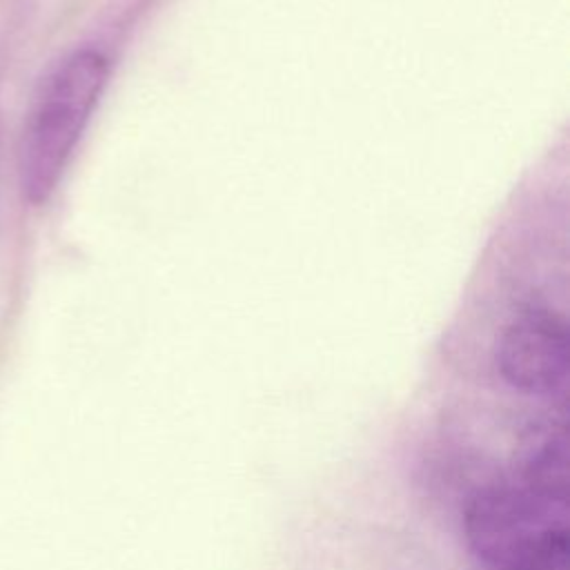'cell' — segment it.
<instances>
[{
  "label": "cell",
  "instance_id": "cell-3",
  "mask_svg": "<svg viewBox=\"0 0 570 570\" xmlns=\"http://www.w3.org/2000/svg\"><path fill=\"white\" fill-rule=\"evenodd\" d=\"M497 370L517 392L539 399L566 396L570 336L561 316L548 309L521 312L497 343Z\"/></svg>",
  "mask_w": 570,
  "mask_h": 570
},
{
  "label": "cell",
  "instance_id": "cell-1",
  "mask_svg": "<svg viewBox=\"0 0 570 570\" xmlns=\"http://www.w3.org/2000/svg\"><path fill=\"white\" fill-rule=\"evenodd\" d=\"M568 494L514 481L479 490L463 510V534L488 570H568Z\"/></svg>",
  "mask_w": 570,
  "mask_h": 570
},
{
  "label": "cell",
  "instance_id": "cell-2",
  "mask_svg": "<svg viewBox=\"0 0 570 570\" xmlns=\"http://www.w3.org/2000/svg\"><path fill=\"white\" fill-rule=\"evenodd\" d=\"M107 78V56L85 47L60 60L42 82L18 151L20 191L27 203L42 205L56 191Z\"/></svg>",
  "mask_w": 570,
  "mask_h": 570
},
{
  "label": "cell",
  "instance_id": "cell-4",
  "mask_svg": "<svg viewBox=\"0 0 570 570\" xmlns=\"http://www.w3.org/2000/svg\"><path fill=\"white\" fill-rule=\"evenodd\" d=\"M519 481L539 490L568 494V448L563 428H539L523 441Z\"/></svg>",
  "mask_w": 570,
  "mask_h": 570
}]
</instances>
